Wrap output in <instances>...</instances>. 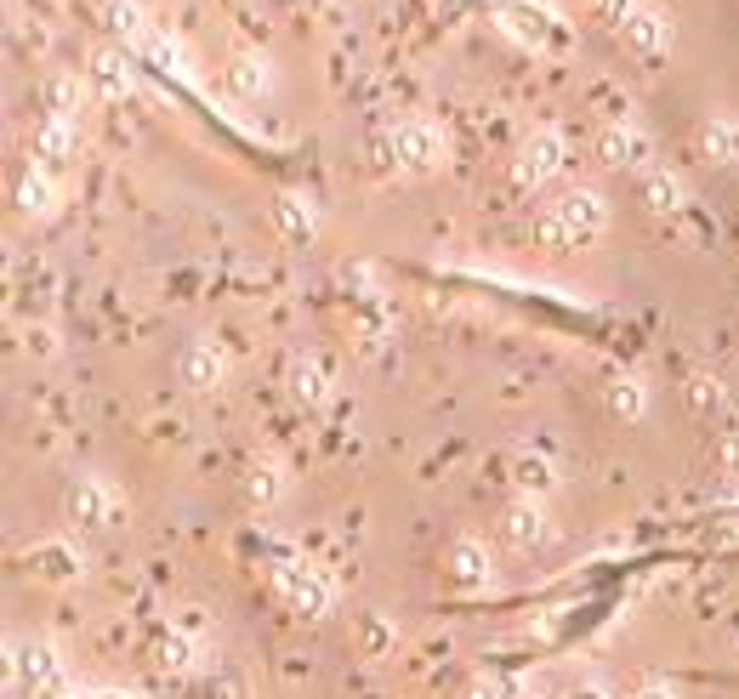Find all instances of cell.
Here are the masks:
<instances>
[{
    "instance_id": "f546056e",
    "label": "cell",
    "mask_w": 739,
    "mask_h": 699,
    "mask_svg": "<svg viewBox=\"0 0 739 699\" xmlns=\"http://www.w3.org/2000/svg\"><path fill=\"white\" fill-rule=\"evenodd\" d=\"M597 7H603V12H609L615 23H626V18H631L637 7H649V0H597Z\"/></svg>"
},
{
    "instance_id": "e0dca14e",
    "label": "cell",
    "mask_w": 739,
    "mask_h": 699,
    "mask_svg": "<svg viewBox=\"0 0 739 699\" xmlns=\"http://www.w3.org/2000/svg\"><path fill=\"white\" fill-rule=\"evenodd\" d=\"M603 404H609V415H620V421H643L649 392H643V381H637V376H609V387H603Z\"/></svg>"
},
{
    "instance_id": "83f0119b",
    "label": "cell",
    "mask_w": 739,
    "mask_h": 699,
    "mask_svg": "<svg viewBox=\"0 0 739 699\" xmlns=\"http://www.w3.org/2000/svg\"><path fill=\"white\" fill-rule=\"evenodd\" d=\"M75 109H80V80L75 75H52L46 80V114H69L75 120Z\"/></svg>"
},
{
    "instance_id": "4316f807",
    "label": "cell",
    "mask_w": 739,
    "mask_h": 699,
    "mask_svg": "<svg viewBox=\"0 0 739 699\" xmlns=\"http://www.w3.org/2000/svg\"><path fill=\"white\" fill-rule=\"evenodd\" d=\"M143 52L159 63V69H172V75H188V69H194V63H188V52H183L172 35H165V29H154V35L143 41Z\"/></svg>"
},
{
    "instance_id": "7c38bea8",
    "label": "cell",
    "mask_w": 739,
    "mask_h": 699,
    "mask_svg": "<svg viewBox=\"0 0 739 699\" xmlns=\"http://www.w3.org/2000/svg\"><path fill=\"white\" fill-rule=\"evenodd\" d=\"M500 541H507L512 552H534V546H547V541H552V529H547V512L534 507V501L512 507L507 518H500Z\"/></svg>"
},
{
    "instance_id": "30bf717a",
    "label": "cell",
    "mask_w": 739,
    "mask_h": 699,
    "mask_svg": "<svg viewBox=\"0 0 739 699\" xmlns=\"http://www.w3.org/2000/svg\"><path fill=\"white\" fill-rule=\"evenodd\" d=\"M222 381H228V347L211 342V336L188 342V353H183V387L211 392V387H222Z\"/></svg>"
},
{
    "instance_id": "8fae6325",
    "label": "cell",
    "mask_w": 739,
    "mask_h": 699,
    "mask_svg": "<svg viewBox=\"0 0 739 699\" xmlns=\"http://www.w3.org/2000/svg\"><path fill=\"white\" fill-rule=\"evenodd\" d=\"M444 569H450V580L461 586V591H478V586H489V546L484 541H455L450 552H444Z\"/></svg>"
},
{
    "instance_id": "5bb4252c",
    "label": "cell",
    "mask_w": 739,
    "mask_h": 699,
    "mask_svg": "<svg viewBox=\"0 0 739 699\" xmlns=\"http://www.w3.org/2000/svg\"><path fill=\"white\" fill-rule=\"evenodd\" d=\"M267 86H274V63H267L262 52H245L228 63V91L240 97V103H251V97H262Z\"/></svg>"
},
{
    "instance_id": "ac0fdd59",
    "label": "cell",
    "mask_w": 739,
    "mask_h": 699,
    "mask_svg": "<svg viewBox=\"0 0 739 699\" xmlns=\"http://www.w3.org/2000/svg\"><path fill=\"white\" fill-rule=\"evenodd\" d=\"M103 18H109L114 35L137 41V46L154 35V29H148V12H143V0H103Z\"/></svg>"
},
{
    "instance_id": "7402d4cb",
    "label": "cell",
    "mask_w": 739,
    "mask_h": 699,
    "mask_svg": "<svg viewBox=\"0 0 739 699\" xmlns=\"http://www.w3.org/2000/svg\"><path fill=\"white\" fill-rule=\"evenodd\" d=\"M91 80H97L103 97H131V69H125V57H114V52L91 57Z\"/></svg>"
},
{
    "instance_id": "2e32d148",
    "label": "cell",
    "mask_w": 739,
    "mask_h": 699,
    "mask_svg": "<svg viewBox=\"0 0 739 699\" xmlns=\"http://www.w3.org/2000/svg\"><path fill=\"white\" fill-rule=\"evenodd\" d=\"M699 148H705V159H717V165H739V120L734 114L705 120L699 125Z\"/></svg>"
},
{
    "instance_id": "9c48e42d",
    "label": "cell",
    "mask_w": 739,
    "mask_h": 699,
    "mask_svg": "<svg viewBox=\"0 0 739 699\" xmlns=\"http://www.w3.org/2000/svg\"><path fill=\"white\" fill-rule=\"evenodd\" d=\"M500 18H507V29H512L518 41H529V46H552V52L569 46V35L558 29V18L541 7V0H507V7H500Z\"/></svg>"
},
{
    "instance_id": "484cf974",
    "label": "cell",
    "mask_w": 739,
    "mask_h": 699,
    "mask_svg": "<svg viewBox=\"0 0 739 699\" xmlns=\"http://www.w3.org/2000/svg\"><path fill=\"white\" fill-rule=\"evenodd\" d=\"M393 643H398V631L387 625V614H364V620H359V648H364V659H382Z\"/></svg>"
},
{
    "instance_id": "3957f363",
    "label": "cell",
    "mask_w": 739,
    "mask_h": 699,
    "mask_svg": "<svg viewBox=\"0 0 739 699\" xmlns=\"http://www.w3.org/2000/svg\"><path fill=\"white\" fill-rule=\"evenodd\" d=\"M63 677H69V665H63V654H57L52 643H23V648H12V683H23V694L46 699V694L63 688Z\"/></svg>"
},
{
    "instance_id": "ba28073f",
    "label": "cell",
    "mask_w": 739,
    "mask_h": 699,
    "mask_svg": "<svg viewBox=\"0 0 739 699\" xmlns=\"http://www.w3.org/2000/svg\"><path fill=\"white\" fill-rule=\"evenodd\" d=\"M393 159L405 165V171H432V165L444 159V131L432 120H405L393 131Z\"/></svg>"
},
{
    "instance_id": "5b68a950",
    "label": "cell",
    "mask_w": 739,
    "mask_h": 699,
    "mask_svg": "<svg viewBox=\"0 0 739 699\" xmlns=\"http://www.w3.org/2000/svg\"><path fill=\"white\" fill-rule=\"evenodd\" d=\"M603 159L620 165V171L649 177V171H654V143H649V131L637 125L631 114H615V125L603 131Z\"/></svg>"
},
{
    "instance_id": "603a6c76",
    "label": "cell",
    "mask_w": 739,
    "mask_h": 699,
    "mask_svg": "<svg viewBox=\"0 0 739 699\" xmlns=\"http://www.w3.org/2000/svg\"><path fill=\"white\" fill-rule=\"evenodd\" d=\"M29 563H35L41 575H52V580H63V575L75 580V575H80V552L63 546V541H57V546H35V552H29Z\"/></svg>"
},
{
    "instance_id": "cb8c5ba5",
    "label": "cell",
    "mask_w": 739,
    "mask_h": 699,
    "mask_svg": "<svg viewBox=\"0 0 739 699\" xmlns=\"http://www.w3.org/2000/svg\"><path fill=\"white\" fill-rule=\"evenodd\" d=\"M279 495H285V478H279V466H251V473H245V501L251 507H274L279 501Z\"/></svg>"
},
{
    "instance_id": "d6a6232c",
    "label": "cell",
    "mask_w": 739,
    "mask_h": 699,
    "mask_svg": "<svg viewBox=\"0 0 739 699\" xmlns=\"http://www.w3.org/2000/svg\"><path fill=\"white\" fill-rule=\"evenodd\" d=\"M301 7H324V0H301Z\"/></svg>"
},
{
    "instance_id": "6da1fadb",
    "label": "cell",
    "mask_w": 739,
    "mask_h": 699,
    "mask_svg": "<svg viewBox=\"0 0 739 699\" xmlns=\"http://www.w3.org/2000/svg\"><path fill=\"white\" fill-rule=\"evenodd\" d=\"M603 228H609V206H603V193L569 188L558 206H547L541 217H534V245H547V251H575V245H592Z\"/></svg>"
},
{
    "instance_id": "52a82bcc",
    "label": "cell",
    "mask_w": 739,
    "mask_h": 699,
    "mask_svg": "<svg viewBox=\"0 0 739 699\" xmlns=\"http://www.w3.org/2000/svg\"><path fill=\"white\" fill-rule=\"evenodd\" d=\"M563 159H569L563 131H534V137L523 143V154H518V165H512V177H518V188H541L547 177L563 171Z\"/></svg>"
},
{
    "instance_id": "f1b7e54d",
    "label": "cell",
    "mask_w": 739,
    "mask_h": 699,
    "mask_svg": "<svg viewBox=\"0 0 739 699\" xmlns=\"http://www.w3.org/2000/svg\"><path fill=\"white\" fill-rule=\"evenodd\" d=\"M688 404H694L699 415L723 410V381H712V376H694V381H688Z\"/></svg>"
},
{
    "instance_id": "ffe728a7",
    "label": "cell",
    "mask_w": 739,
    "mask_h": 699,
    "mask_svg": "<svg viewBox=\"0 0 739 699\" xmlns=\"http://www.w3.org/2000/svg\"><path fill=\"white\" fill-rule=\"evenodd\" d=\"M274 222H279L285 240H313V206L301 193H279L274 199Z\"/></svg>"
},
{
    "instance_id": "277c9868",
    "label": "cell",
    "mask_w": 739,
    "mask_h": 699,
    "mask_svg": "<svg viewBox=\"0 0 739 699\" xmlns=\"http://www.w3.org/2000/svg\"><path fill=\"white\" fill-rule=\"evenodd\" d=\"M69 518L80 529H114L125 518V495L109 484V478H80L69 489Z\"/></svg>"
},
{
    "instance_id": "1f68e13d",
    "label": "cell",
    "mask_w": 739,
    "mask_h": 699,
    "mask_svg": "<svg viewBox=\"0 0 739 699\" xmlns=\"http://www.w3.org/2000/svg\"><path fill=\"white\" fill-rule=\"evenodd\" d=\"M637 699H677V694H671V688H643Z\"/></svg>"
},
{
    "instance_id": "7a4b0ae2",
    "label": "cell",
    "mask_w": 739,
    "mask_h": 699,
    "mask_svg": "<svg viewBox=\"0 0 739 699\" xmlns=\"http://www.w3.org/2000/svg\"><path fill=\"white\" fill-rule=\"evenodd\" d=\"M620 35H626V46H631L637 57L649 63V69H660V63L671 57V46H677V23H671L665 7H654V0H649V7H637V12L620 23Z\"/></svg>"
},
{
    "instance_id": "44dd1931",
    "label": "cell",
    "mask_w": 739,
    "mask_h": 699,
    "mask_svg": "<svg viewBox=\"0 0 739 699\" xmlns=\"http://www.w3.org/2000/svg\"><path fill=\"white\" fill-rule=\"evenodd\" d=\"M290 392L301 398V404H324V398H330L324 364H319V358H296V364H290Z\"/></svg>"
},
{
    "instance_id": "d6986e66",
    "label": "cell",
    "mask_w": 739,
    "mask_h": 699,
    "mask_svg": "<svg viewBox=\"0 0 739 699\" xmlns=\"http://www.w3.org/2000/svg\"><path fill=\"white\" fill-rule=\"evenodd\" d=\"M512 484L523 489V501H534V495H547V489L558 484V473H552V461H547V455L523 450V455L512 461Z\"/></svg>"
},
{
    "instance_id": "9a60e30c",
    "label": "cell",
    "mask_w": 739,
    "mask_h": 699,
    "mask_svg": "<svg viewBox=\"0 0 739 699\" xmlns=\"http://www.w3.org/2000/svg\"><path fill=\"white\" fill-rule=\"evenodd\" d=\"M52 206H57V171L29 165V171L18 177V211L23 217H52Z\"/></svg>"
},
{
    "instance_id": "836d02e7",
    "label": "cell",
    "mask_w": 739,
    "mask_h": 699,
    "mask_svg": "<svg viewBox=\"0 0 739 699\" xmlns=\"http://www.w3.org/2000/svg\"><path fill=\"white\" fill-rule=\"evenodd\" d=\"M734 404H739V381H734Z\"/></svg>"
},
{
    "instance_id": "4dcf8cb0",
    "label": "cell",
    "mask_w": 739,
    "mask_h": 699,
    "mask_svg": "<svg viewBox=\"0 0 739 699\" xmlns=\"http://www.w3.org/2000/svg\"><path fill=\"white\" fill-rule=\"evenodd\" d=\"M723 473H739V432L723 439Z\"/></svg>"
},
{
    "instance_id": "4fadbf2b",
    "label": "cell",
    "mask_w": 739,
    "mask_h": 699,
    "mask_svg": "<svg viewBox=\"0 0 739 699\" xmlns=\"http://www.w3.org/2000/svg\"><path fill=\"white\" fill-rule=\"evenodd\" d=\"M75 143H80L75 120H69V114H46V125L35 131V159L46 165V171H57V165L75 154Z\"/></svg>"
},
{
    "instance_id": "d4e9b609",
    "label": "cell",
    "mask_w": 739,
    "mask_h": 699,
    "mask_svg": "<svg viewBox=\"0 0 739 699\" xmlns=\"http://www.w3.org/2000/svg\"><path fill=\"white\" fill-rule=\"evenodd\" d=\"M643 199H649L654 211H683V182L671 177V171H660V165H654V171L643 177Z\"/></svg>"
},
{
    "instance_id": "8992f818",
    "label": "cell",
    "mask_w": 739,
    "mask_h": 699,
    "mask_svg": "<svg viewBox=\"0 0 739 699\" xmlns=\"http://www.w3.org/2000/svg\"><path fill=\"white\" fill-rule=\"evenodd\" d=\"M279 591H285V603L296 614H308V620H324L335 609V586L319 569H308V563H285V569H279Z\"/></svg>"
}]
</instances>
